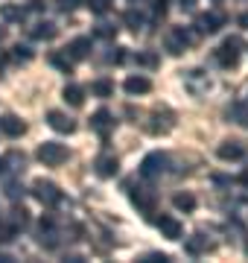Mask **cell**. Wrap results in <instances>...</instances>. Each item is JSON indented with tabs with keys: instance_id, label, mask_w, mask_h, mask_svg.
I'll return each mask as SVG.
<instances>
[{
	"instance_id": "obj_5",
	"label": "cell",
	"mask_w": 248,
	"mask_h": 263,
	"mask_svg": "<svg viewBox=\"0 0 248 263\" xmlns=\"http://www.w3.org/2000/svg\"><path fill=\"white\" fill-rule=\"evenodd\" d=\"M32 196L38 199L41 205L53 208V205L61 202V190H58L53 181H47V179H35V181H32Z\"/></svg>"
},
{
	"instance_id": "obj_15",
	"label": "cell",
	"mask_w": 248,
	"mask_h": 263,
	"mask_svg": "<svg viewBox=\"0 0 248 263\" xmlns=\"http://www.w3.org/2000/svg\"><path fill=\"white\" fill-rule=\"evenodd\" d=\"M216 155H219L222 161H239L245 155V146H242V141H222Z\"/></svg>"
},
{
	"instance_id": "obj_28",
	"label": "cell",
	"mask_w": 248,
	"mask_h": 263,
	"mask_svg": "<svg viewBox=\"0 0 248 263\" xmlns=\"http://www.w3.org/2000/svg\"><path fill=\"white\" fill-rule=\"evenodd\" d=\"M123 21L129 24V29H132V32H140V29H143V15H140L137 9H129L123 15Z\"/></svg>"
},
{
	"instance_id": "obj_36",
	"label": "cell",
	"mask_w": 248,
	"mask_h": 263,
	"mask_svg": "<svg viewBox=\"0 0 248 263\" xmlns=\"http://www.w3.org/2000/svg\"><path fill=\"white\" fill-rule=\"evenodd\" d=\"M137 65L155 67V65H158V56H155V53H137Z\"/></svg>"
},
{
	"instance_id": "obj_40",
	"label": "cell",
	"mask_w": 248,
	"mask_h": 263,
	"mask_svg": "<svg viewBox=\"0 0 248 263\" xmlns=\"http://www.w3.org/2000/svg\"><path fill=\"white\" fill-rule=\"evenodd\" d=\"M239 27L248 29V12H242V15H239Z\"/></svg>"
},
{
	"instance_id": "obj_4",
	"label": "cell",
	"mask_w": 248,
	"mask_h": 263,
	"mask_svg": "<svg viewBox=\"0 0 248 263\" xmlns=\"http://www.w3.org/2000/svg\"><path fill=\"white\" fill-rule=\"evenodd\" d=\"M239 50H242V38L231 35L222 41V47L216 50V59H219L222 67H237L239 65Z\"/></svg>"
},
{
	"instance_id": "obj_32",
	"label": "cell",
	"mask_w": 248,
	"mask_h": 263,
	"mask_svg": "<svg viewBox=\"0 0 248 263\" xmlns=\"http://www.w3.org/2000/svg\"><path fill=\"white\" fill-rule=\"evenodd\" d=\"M140 263H170V254H163V252H149L140 257Z\"/></svg>"
},
{
	"instance_id": "obj_16",
	"label": "cell",
	"mask_w": 248,
	"mask_h": 263,
	"mask_svg": "<svg viewBox=\"0 0 248 263\" xmlns=\"http://www.w3.org/2000/svg\"><path fill=\"white\" fill-rule=\"evenodd\" d=\"M172 126H175V120H172V111H155L152 114V123H149V132L152 135H167V132H172Z\"/></svg>"
},
{
	"instance_id": "obj_38",
	"label": "cell",
	"mask_w": 248,
	"mask_h": 263,
	"mask_svg": "<svg viewBox=\"0 0 248 263\" xmlns=\"http://www.w3.org/2000/svg\"><path fill=\"white\" fill-rule=\"evenodd\" d=\"M79 3H85V0H56V6H58L61 12H73Z\"/></svg>"
},
{
	"instance_id": "obj_45",
	"label": "cell",
	"mask_w": 248,
	"mask_h": 263,
	"mask_svg": "<svg viewBox=\"0 0 248 263\" xmlns=\"http://www.w3.org/2000/svg\"><path fill=\"white\" fill-rule=\"evenodd\" d=\"M3 38H6V27H0V41H3Z\"/></svg>"
},
{
	"instance_id": "obj_13",
	"label": "cell",
	"mask_w": 248,
	"mask_h": 263,
	"mask_svg": "<svg viewBox=\"0 0 248 263\" xmlns=\"http://www.w3.org/2000/svg\"><path fill=\"white\" fill-rule=\"evenodd\" d=\"M0 132L9 135V138H20L27 132V123L20 120V117H15V114H3L0 117Z\"/></svg>"
},
{
	"instance_id": "obj_14",
	"label": "cell",
	"mask_w": 248,
	"mask_h": 263,
	"mask_svg": "<svg viewBox=\"0 0 248 263\" xmlns=\"http://www.w3.org/2000/svg\"><path fill=\"white\" fill-rule=\"evenodd\" d=\"M29 35L35 38V41H53V38L58 35V27L53 21H38V24L29 27Z\"/></svg>"
},
{
	"instance_id": "obj_25",
	"label": "cell",
	"mask_w": 248,
	"mask_h": 263,
	"mask_svg": "<svg viewBox=\"0 0 248 263\" xmlns=\"http://www.w3.org/2000/svg\"><path fill=\"white\" fill-rule=\"evenodd\" d=\"M172 205L178 208V211H184V214H190V211H196V196L193 193H175Z\"/></svg>"
},
{
	"instance_id": "obj_41",
	"label": "cell",
	"mask_w": 248,
	"mask_h": 263,
	"mask_svg": "<svg viewBox=\"0 0 248 263\" xmlns=\"http://www.w3.org/2000/svg\"><path fill=\"white\" fill-rule=\"evenodd\" d=\"M193 6H196V0H181V9H187V12H190Z\"/></svg>"
},
{
	"instance_id": "obj_33",
	"label": "cell",
	"mask_w": 248,
	"mask_h": 263,
	"mask_svg": "<svg viewBox=\"0 0 248 263\" xmlns=\"http://www.w3.org/2000/svg\"><path fill=\"white\" fill-rule=\"evenodd\" d=\"M6 196H9L12 202H18V199L24 196V187H20L18 181H9V184H6Z\"/></svg>"
},
{
	"instance_id": "obj_19",
	"label": "cell",
	"mask_w": 248,
	"mask_h": 263,
	"mask_svg": "<svg viewBox=\"0 0 248 263\" xmlns=\"http://www.w3.org/2000/svg\"><path fill=\"white\" fill-rule=\"evenodd\" d=\"M123 88H126V94L137 97V94H149V91H152V82H149L146 76L137 73V76H129V79L123 82Z\"/></svg>"
},
{
	"instance_id": "obj_35",
	"label": "cell",
	"mask_w": 248,
	"mask_h": 263,
	"mask_svg": "<svg viewBox=\"0 0 248 263\" xmlns=\"http://www.w3.org/2000/svg\"><path fill=\"white\" fill-rule=\"evenodd\" d=\"M167 3H170V0H155V6H152V18L155 21H161L163 15H167Z\"/></svg>"
},
{
	"instance_id": "obj_9",
	"label": "cell",
	"mask_w": 248,
	"mask_h": 263,
	"mask_svg": "<svg viewBox=\"0 0 248 263\" xmlns=\"http://www.w3.org/2000/svg\"><path fill=\"white\" fill-rule=\"evenodd\" d=\"M225 15L222 12H204V15H199V21H196V27H199L201 35H213V32H219L222 27H225Z\"/></svg>"
},
{
	"instance_id": "obj_44",
	"label": "cell",
	"mask_w": 248,
	"mask_h": 263,
	"mask_svg": "<svg viewBox=\"0 0 248 263\" xmlns=\"http://www.w3.org/2000/svg\"><path fill=\"white\" fill-rule=\"evenodd\" d=\"M3 65H6V56H3V53H0V70H3Z\"/></svg>"
},
{
	"instance_id": "obj_46",
	"label": "cell",
	"mask_w": 248,
	"mask_h": 263,
	"mask_svg": "<svg viewBox=\"0 0 248 263\" xmlns=\"http://www.w3.org/2000/svg\"><path fill=\"white\" fill-rule=\"evenodd\" d=\"M129 3H137V0H129Z\"/></svg>"
},
{
	"instance_id": "obj_23",
	"label": "cell",
	"mask_w": 248,
	"mask_h": 263,
	"mask_svg": "<svg viewBox=\"0 0 248 263\" xmlns=\"http://www.w3.org/2000/svg\"><path fill=\"white\" fill-rule=\"evenodd\" d=\"M228 117L248 129V100H245V103H234V105H231V108H228Z\"/></svg>"
},
{
	"instance_id": "obj_39",
	"label": "cell",
	"mask_w": 248,
	"mask_h": 263,
	"mask_svg": "<svg viewBox=\"0 0 248 263\" xmlns=\"http://www.w3.org/2000/svg\"><path fill=\"white\" fill-rule=\"evenodd\" d=\"M27 9H32V12H44V9H47V0H29Z\"/></svg>"
},
{
	"instance_id": "obj_47",
	"label": "cell",
	"mask_w": 248,
	"mask_h": 263,
	"mask_svg": "<svg viewBox=\"0 0 248 263\" xmlns=\"http://www.w3.org/2000/svg\"><path fill=\"white\" fill-rule=\"evenodd\" d=\"M216 3H219V0H216Z\"/></svg>"
},
{
	"instance_id": "obj_30",
	"label": "cell",
	"mask_w": 248,
	"mask_h": 263,
	"mask_svg": "<svg viewBox=\"0 0 248 263\" xmlns=\"http://www.w3.org/2000/svg\"><path fill=\"white\" fill-rule=\"evenodd\" d=\"M111 3H114V0H85V6L94 12V15H105V12L111 9Z\"/></svg>"
},
{
	"instance_id": "obj_37",
	"label": "cell",
	"mask_w": 248,
	"mask_h": 263,
	"mask_svg": "<svg viewBox=\"0 0 248 263\" xmlns=\"http://www.w3.org/2000/svg\"><path fill=\"white\" fill-rule=\"evenodd\" d=\"M123 59H126V50L123 47H111V53L105 56V62H114V65H120Z\"/></svg>"
},
{
	"instance_id": "obj_8",
	"label": "cell",
	"mask_w": 248,
	"mask_h": 263,
	"mask_svg": "<svg viewBox=\"0 0 248 263\" xmlns=\"http://www.w3.org/2000/svg\"><path fill=\"white\" fill-rule=\"evenodd\" d=\"M132 202L137 205V211H143V214H152L155 208H158V193L152 187H134L132 190Z\"/></svg>"
},
{
	"instance_id": "obj_2",
	"label": "cell",
	"mask_w": 248,
	"mask_h": 263,
	"mask_svg": "<svg viewBox=\"0 0 248 263\" xmlns=\"http://www.w3.org/2000/svg\"><path fill=\"white\" fill-rule=\"evenodd\" d=\"M167 167H170V155L167 152H149L143 158V164H140V176L143 179H161L163 173H167Z\"/></svg>"
},
{
	"instance_id": "obj_6",
	"label": "cell",
	"mask_w": 248,
	"mask_h": 263,
	"mask_svg": "<svg viewBox=\"0 0 248 263\" xmlns=\"http://www.w3.org/2000/svg\"><path fill=\"white\" fill-rule=\"evenodd\" d=\"M94 173L99 176V179H114L117 173H120V158H117V155H111V152H102V155H96Z\"/></svg>"
},
{
	"instance_id": "obj_24",
	"label": "cell",
	"mask_w": 248,
	"mask_h": 263,
	"mask_svg": "<svg viewBox=\"0 0 248 263\" xmlns=\"http://www.w3.org/2000/svg\"><path fill=\"white\" fill-rule=\"evenodd\" d=\"M50 65L58 67L61 73H73V59H70V53H53L50 56Z\"/></svg>"
},
{
	"instance_id": "obj_27",
	"label": "cell",
	"mask_w": 248,
	"mask_h": 263,
	"mask_svg": "<svg viewBox=\"0 0 248 263\" xmlns=\"http://www.w3.org/2000/svg\"><path fill=\"white\" fill-rule=\"evenodd\" d=\"M9 222H12V228H9V231L27 228V226H29V214H27V208H15V211H12V216H9Z\"/></svg>"
},
{
	"instance_id": "obj_34",
	"label": "cell",
	"mask_w": 248,
	"mask_h": 263,
	"mask_svg": "<svg viewBox=\"0 0 248 263\" xmlns=\"http://www.w3.org/2000/svg\"><path fill=\"white\" fill-rule=\"evenodd\" d=\"M6 164H15V167L12 170H24V164H27V158H24V152H9V155H6Z\"/></svg>"
},
{
	"instance_id": "obj_26",
	"label": "cell",
	"mask_w": 248,
	"mask_h": 263,
	"mask_svg": "<svg viewBox=\"0 0 248 263\" xmlns=\"http://www.w3.org/2000/svg\"><path fill=\"white\" fill-rule=\"evenodd\" d=\"M91 94H94V97H102V100H105V97L114 94V82H111V79H96V82L91 85Z\"/></svg>"
},
{
	"instance_id": "obj_7",
	"label": "cell",
	"mask_w": 248,
	"mask_h": 263,
	"mask_svg": "<svg viewBox=\"0 0 248 263\" xmlns=\"http://www.w3.org/2000/svg\"><path fill=\"white\" fill-rule=\"evenodd\" d=\"M184 88H187V91H190L193 97H201V94H204V91L210 88L208 73H204V70H199V67L187 70V73H184Z\"/></svg>"
},
{
	"instance_id": "obj_29",
	"label": "cell",
	"mask_w": 248,
	"mask_h": 263,
	"mask_svg": "<svg viewBox=\"0 0 248 263\" xmlns=\"http://www.w3.org/2000/svg\"><path fill=\"white\" fill-rule=\"evenodd\" d=\"M12 62H18V65H27V62H32V50H29L27 44L12 47Z\"/></svg>"
},
{
	"instance_id": "obj_1",
	"label": "cell",
	"mask_w": 248,
	"mask_h": 263,
	"mask_svg": "<svg viewBox=\"0 0 248 263\" xmlns=\"http://www.w3.org/2000/svg\"><path fill=\"white\" fill-rule=\"evenodd\" d=\"M193 44H196V32H190L187 27H172L170 35H167V50L172 56L187 53V47H193Z\"/></svg>"
},
{
	"instance_id": "obj_22",
	"label": "cell",
	"mask_w": 248,
	"mask_h": 263,
	"mask_svg": "<svg viewBox=\"0 0 248 263\" xmlns=\"http://www.w3.org/2000/svg\"><path fill=\"white\" fill-rule=\"evenodd\" d=\"M67 105H73V108H82L85 105V91L79 88V85H65V91H61Z\"/></svg>"
},
{
	"instance_id": "obj_20",
	"label": "cell",
	"mask_w": 248,
	"mask_h": 263,
	"mask_svg": "<svg viewBox=\"0 0 248 263\" xmlns=\"http://www.w3.org/2000/svg\"><path fill=\"white\" fill-rule=\"evenodd\" d=\"M0 18L20 24V21L27 18V6H20V3H3V6H0Z\"/></svg>"
},
{
	"instance_id": "obj_11",
	"label": "cell",
	"mask_w": 248,
	"mask_h": 263,
	"mask_svg": "<svg viewBox=\"0 0 248 263\" xmlns=\"http://www.w3.org/2000/svg\"><path fill=\"white\" fill-rule=\"evenodd\" d=\"M47 126L61 132V135H73V132H76V120L67 117L65 111H47Z\"/></svg>"
},
{
	"instance_id": "obj_21",
	"label": "cell",
	"mask_w": 248,
	"mask_h": 263,
	"mask_svg": "<svg viewBox=\"0 0 248 263\" xmlns=\"http://www.w3.org/2000/svg\"><path fill=\"white\" fill-rule=\"evenodd\" d=\"M67 53H70V59H73V62L88 59V56H91V38H76V41H70Z\"/></svg>"
},
{
	"instance_id": "obj_43",
	"label": "cell",
	"mask_w": 248,
	"mask_h": 263,
	"mask_svg": "<svg viewBox=\"0 0 248 263\" xmlns=\"http://www.w3.org/2000/svg\"><path fill=\"white\" fill-rule=\"evenodd\" d=\"M239 181H242V184H248V170L242 173V176H239Z\"/></svg>"
},
{
	"instance_id": "obj_18",
	"label": "cell",
	"mask_w": 248,
	"mask_h": 263,
	"mask_svg": "<svg viewBox=\"0 0 248 263\" xmlns=\"http://www.w3.org/2000/svg\"><path fill=\"white\" fill-rule=\"evenodd\" d=\"M56 237H58V234H56V222H53V219H50V216H47V219H41L38 243L44 246V249H56V243H58Z\"/></svg>"
},
{
	"instance_id": "obj_12",
	"label": "cell",
	"mask_w": 248,
	"mask_h": 263,
	"mask_svg": "<svg viewBox=\"0 0 248 263\" xmlns=\"http://www.w3.org/2000/svg\"><path fill=\"white\" fill-rule=\"evenodd\" d=\"M184 249H187V254H193V257H199V254H208L216 249V243L213 240H208L204 234H193L187 237V243H184Z\"/></svg>"
},
{
	"instance_id": "obj_42",
	"label": "cell",
	"mask_w": 248,
	"mask_h": 263,
	"mask_svg": "<svg viewBox=\"0 0 248 263\" xmlns=\"http://www.w3.org/2000/svg\"><path fill=\"white\" fill-rule=\"evenodd\" d=\"M6 173V158H0V176Z\"/></svg>"
},
{
	"instance_id": "obj_17",
	"label": "cell",
	"mask_w": 248,
	"mask_h": 263,
	"mask_svg": "<svg viewBox=\"0 0 248 263\" xmlns=\"http://www.w3.org/2000/svg\"><path fill=\"white\" fill-rule=\"evenodd\" d=\"M158 228H161V234L167 237V240H181V234H184L181 222H178L175 216H161V219H158Z\"/></svg>"
},
{
	"instance_id": "obj_3",
	"label": "cell",
	"mask_w": 248,
	"mask_h": 263,
	"mask_svg": "<svg viewBox=\"0 0 248 263\" xmlns=\"http://www.w3.org/2000/svg\"><path fill=\"white\" fill-rule=\"evenodd\" d=\"M38 161L44 167H58L67 161V146L65 143H56V141H44L38 146Z\"/></svg>"
},
{
	"instance_id": "obj_31",
	"label": "cell",
	"mask_w": 248,
	"mask_h": 263,
	"mask_svg": "<svg viewBox=\"0 0 248 263\" xmlns=\"http://www.w3.org/2000/svg\"><path fill=\"white\" fill-rule=\"evenodd\" d=\"M94 35L96 38H114L117 35V27H114V24H99V27L94 29Z\"/></svg>"
},
{
	"instance_id": "obj_10",
	"label": "cell",
	"mask_w": 248,
	"mask_h": 263,
	"mask_svg": "<svg viewBox=\"0 0 248 263\" xmlns=\"http://www.w3.org/2000/svg\"><path fill=\"white\" fill-rule=\"evenodd\" d=\"M91 129H94L99 138H108V135L114 132V114L108 111V108L94 111V117H91Z\"/></svg>"
}]
</instances>
